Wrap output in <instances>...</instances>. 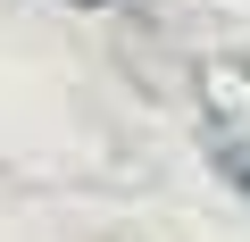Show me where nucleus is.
Masks as SVG:
<instances>
[{
	"mask_svg": "<svg viewBox=\"0 0 250 242\" xmlns=\"http://www.w3.org/2000/svg\"><path fill=\"white\" fill-rule=\"evenodd\" d=\"M200 159H208V176H217L233 200H250V126H233V117H208V109H200Z\"/></svg>",
	"mask_w": 250,
	"mask_h": 242,
	"instance_id": "f257e3e1",
	"label": "nucleus"
},
{
	"mask_svg": "<svg viewBox=\"0 0 250 242\" xmlns=\"http://www.w3.org/2000/svg\"><path fill=\"white\" fill-rule=\"evenodd\" d=\"M200 92H208V117L250 126V67H242V59H208V67H200Z\"/></svg>",
	"mask_w": 250,
	"mask_h": 242,
	"instance_id": "f03ea898",
	"label": "nucleus"
},
{
	"mask_svg": "<svg viewBox=\"0 0 250 242\" xmlns=\"http://www.w3.org/2000/svg\"><path fill=\"white\" fill-rule=\"evenodd\" d=\"M59 9H117V0H59Z\"/></svg>",
	"mask_w": 250,
	"mask_h": 242,
	"instance_id": "7ed1b4c3",
	"label": "nucleus"
}]
</instances>
